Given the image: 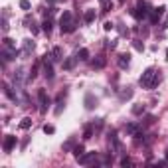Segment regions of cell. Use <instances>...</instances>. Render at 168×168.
Here are the masks:
<instances>
[{
  "instance_id": "d6a6232c",
  "label": "cell",
  "mask_w": 168,
  "mask_h": 168,
  "mask_svg": "<svg viewBox=\"0 0 168 168\" xmlns=\"http://www.w3.org/2000/svg\"><path fill=\"white\" fill-rule=\"evenodd\" d=\"M6 16H8V12H4V18H2V32H8V20H6Z\"/></svg>"
},
{
  "instance_id": "f546056e",
  "label": "cell",
  "mask_w": 168,
  "mask_h": 168,
  "mask_svg": "<svg viewBox=\"0 0 168 168\" xmlns=\"http://www.w3.org/2000/svg\"><path fill=\"white\" fill-rule=\"evenodd\" d=\"M4 46H6L8 49H16V44H14V40H10V38H4Z\"/></svg>"
},
{
  "instance_id": "7402d4cb",
  "label": "cell",
  "mask_w": 168,
  "mask_h": 168,
  "mask_svg": "<svg viewBox=\"0 0 168 168\" xmlns=\"http://www.w3.org/2000/svg\"><path fill=\"white\" fill-rule=\"evenodd\" d=\"M131 97H133V89H131V87H127V89H125L123 93L119 95V99H121V101H127V99H131Z\"/></svg>"
},
{
  "instance_id": "f1b7e54d",
  "label": "cell",
  "mask_w": 168,
  "mask_h": 168,
  "mask_svg": "<svg viewBox=\"0 0 168 168\" xmlns=\"http://www.w3.org/2000/svg\"><path fill=\"white\" fill-rule=\"evenodd\" d=\"M133 48L137 49V52H144V44H142L141 40H134L133 42Z\"/></svg>"
},
{
  "instance_id": "277c9868",
  "label": "cell",
  "mask_w": 168,
  "mask_h": 168,
  "mask_svg": "<svg viewBox=\"0 0 168 168\" xmlns=\"http://www.w3.org/2000/svg\"><path fill=\"white\" fill-rule=\"evenodd\" d=\"M16 142H18V138H16L14 134H6V137H4V142H2L4 152H12L14 146H16Z\"/></svg>"
},
{
  "instance_id": "4fadbf2b",
  "label": "cell",
  "mask_w": 168,
  "mask_h": 168,
  "mask_svg": "<svg viewBox=\"0 0 168 168\" xmlns=\"http://www.w3.org/2000/svg\"><path fill=\"white\" fill-rule=\"evenodd\" d=\"M56 105H57V107L53 109V113L60 117V115H61V111H64V107H65V105H64V93H60V97H57V103H56Z\"/></svg>"
},
{
  "instance_id": "ffe728a7",
  "label": "cell",
  "mask_w": 168,
  "mask_h": 168,
  "mask_svg": "<svg viewBox=\"0 0 168 168\" xmlns=\"http://www.w3.org/2000/svg\"><path fill=\"white\" fill-rule=\"evenodd\" d=\"M146 111V107H144V105H142V103H138V105H134V107H133V115H142V113H144Z\"/></svg>"
},
{
  "instance_id": "4dcf8cb0",
  "label": "cell",
  "mask_w": 168,
  "mask_h": 168,
  "mask_svg": "<svg viewBox=\"0 0 168 168\" xmlns=\"http://www.w3.org/2000/svg\"><path fill=\"white\" fill-rule=\"evenodd\" d=\"M44 133L46 134H53L56 133V127H53V125H44Z\"/></svg>"
},
{
  "instance_id": "e575fe53",
  "label": "cell",
  "mask_w": 168,
  "mask_h": 168,
  "mask_svg": "<svg viewBox=\"0 0 168 168\" xmlns=\"http://www.w3.org/2000/svg\"><path fill=\"white\" fill-rule=\"evenodd\" d=\"M103 28H105V32H111L115 26H113V22H105V26H103Z\"/></svg>"
},
{
  "instance_id": "d4e9b609",
  "label": "cell",
  "mask_w": 168,
  "mask_h": 168,
  "mask_svg": "<svg viewBox=\"0 0 168 168\" xmlns=\"http://www.w3.org/2000/svg\"><path fill=\"white\" fill-rule=\"evenodd\" d=\"M34 48H36V46H34V42H32V40H24V52H26V53L34 52Z\"/></svg>"
},
{
  "instance_id": "9c48e42d",
  "label": "cell",
  "mask_w": 168,
  "mask_h": 168,
  "mask_svg": "<svg viewBox=\"0 0 168 168\" xmlns=\"http://www.w3.org/2000/svg\"><path fill=\"white\" fill-rule=\"evenodd\" d=\"M129 64H131V53H121L119 56V67L125 69V67H129Z\"/></svg>"
},
{
  "instance_id": "3957f363",
  "label": "cell",
  "mask_w": 168,
  "mask_h": 168,
  "mask_svg": "<svg viewBox=\"0 0 168 168\" xmlns=\"http://www.w3.org/2000/svg\"><path fill=\"white\" fill-rule=\"evenodd\" d=\"M38 101H40V111L46 113L49 107V97L48 93H46V89H38Z\"/></svg>"
},
{
  "instance_id": "44dd1931",
  "label": "cell",
  "mask_w": 168,
  "mask_h": 168,
  "mask_svg": "<svg viewBox=\"0 0 168 168\" xmlns=\"http://www.w3.org/2000/svg\"><path fill=\"white\" fill-rule=\"evenodd\" d=\"M81 154H85V146H83V144L73 146V156H75V158H79Z\"/></svg>"
},
{
  "instance_id": "83f0119b",
  "label": "cell",
  "mask_w": 168,
  "mask_h": 168,
  "mask_svg": "<svg viewBox=\"0 0 168 168\" xmlns=\"http://www.w3.org/2000/svg\"><path fill=\"white\" fill-rule=\"evenodd\" d=\"M30 127H32V119L30 117H24L22 123H20V129H30Z\"/></svg>"
},
{
  "instance_id": "60d3db41",
  "label": "cell",
  "mask_w": 168,
  "mask_h": 168,
  "mask_svg": "<svg viewBox=\"0 0 168 168\" xmlns=\"http://www.w3.org/2000/svg\"><path fill=\"white\" fill-rule=\"evenodd\" d=\"M162 28H164V30H166V28H168V16H166V18H164V24H162Z\"/></svg>"
},
{
  "instance_id": "e0dca14e",
  "label": "cell",
  "mask_w": 168,
  "mask_h": 168,
  "mask_svg": "<svg viewBox=\"0 0 168 168\" xmlns=\"http://www.w3.org/2000/svg\"><path fill=\"white\" fill-rule=\"evenodd\" d=\"M61 56H64V53H61V48H60V46H56V48L52 49V57H53V61H60V60H64Z\"/></svg>"
},
{
  "instance_id": "5bb4252c",
  "label": "cell",
  "mask_w": 168,
  "mask_h": 168,
  "mask_svg": "<svg viewBox=\"0 0 168 168\" xmlns=\"http://www.w3.org/2000/svg\"><path fill=\"white\" fill-rule=\"evenodd\" d=\"M75 64H77V57H67V60L64 61V69L65 71H71L75 67Z\"/></svg>"
},
{
  "instance_id": "f35d334b",
  "label": "cell",
  "mask_w": 168,
  "mask_h": 168,
  "mask_svg": "<svg viewBox=\"0 0 168 168\" xmlns=\"http://www.w3.org/2000/svg\"><path fill=\"white\" fill-rule=\"evenodd\" d=\"M30 30H32V34H38V32H40V28H38L36 24H32V26H30Z\"/></svg>"
},
{
  "instance_id": "603a6c76",
  "label": "cell",
  "mask_w": 168,
  "mask_h": 168,
  "mask_svg": "<svg viewBox=\"0 0 168 168\" xmlns=\"http://www.w3.org/2000/svg\"><path fill=\"white\" fill-rule=\"evenodd\" d=\"M138 131H141V129H138V125H134V123H129V125H127V133L133 134V137H134Z\"/></svg>"
},
{
  "instance_id": "ab89813d",
  "label": "cell",
  "mask_w": 168,
  "mask_h": 168,
  "mask_svg": "<svg viewBox=\"0 0 168 168\" xmlns=\"http://www.w3.org/2000/svg\"><path fill=\"white\" fill-rule=\"evenodd\" d=\"M71 146H73V142H71V141H69V142H65V144H64V150H69Z\"/></svg>"
},
{
  "instance_id": "b9f144b4",
  "label": "cell",
  "mask_w": 168,
  "mask_h": 168,
  "mask_svg": "<svg viewBox=\"0 0 168 168\" xmlns=\"http://www.w3.org/2000/svg\"><path fill=\"white\" fill-rule=\"evenodd\" d=\"M166 160H168V150H166Z\"/></svg>"
},
{
  "instance_id": "ba28073f",
  "label": "cell",
  "mask_w": 168,
  "mask_h": 168,
  "mask_svg": "<svg viewBox=\"0 0 168 168\" xmlns=\"http://www.w3.org/2000/svg\"><path fill=\"white\" fill-rule=\"evenodd\" d=\"M164 10H166L164 6H158V8H154V10L150 12V22H152V24H156L158 20H160V16L164 14Z\"/></svg>"
},
{
  "instance_id": "836d02e7",
  "label": "cell",
  "mask_w": 168,
  "mask_h": 168,
  "mask_svg": "<svg viewBox=\"0 0 168 168\" xmlns=\"http://www.w3.org/2000/svg\"><path fill=\"white\" fill-rule=\"evenodd\" d=\"M20 8L22 10H30V2L28 0H20Z\"/></svg>"
},
{
  "instance_id": "d6986e66",
  "label": "cell",
  "mask_w": 168,
  "mask_h": 168,
  "mask_svg": "<svg viewBox=\"0 0 168 168\" xmlns=\"http://www.w3.org/2000/svg\"><path fill=\"white\" fill-rule=\"evenodd\" d=\"M77 60L87 61V60H89V49H87V48H81V49H79V53H77Z\"/></svg>"
},
{
  "instance_id": "2e32d148",
  "label": "cell",
  "mask_w": 168,
  "mask_h": 168,
  "mask_svg": "<svg viewBox=\"0 0 168 168\" xmlns=\"http://www.w3.org/2000/svg\"><path fill=\"white\" fill-rule=\"evenodd\" d=\"M105 64H107V60H105L103 56H99L97 60L93 61V69H103V67H105Z\"/></svg>"
},
{
  "instance_id": "1f68e13d",
  "label": "cell",
  "mask_w": 168,
  "mask_h": 168,
  "mask_svg": "<svg viewBox=\"0 0 168 168\" xmlns=\"http://www.w3.org/2000/svg\"><path fill=\"white\" fill-rule=\"evenodd\" d=\"M22 73H24V71H22V69H18V71H14V83H20V81H22Z\"/></svg>"
},
{
  "instance_id": "ac0fdd59",
  "label": "cell",
  "mask_w": 168,
  "mask_h": 168,
  "mask_svg": "<svg viewBox=\"0 0 168 168\" xmlns=\"http://www.w3.org/2000/svg\"><path fill=\"white\" fill-rule=\"evenodd\" d=\"M52 28H53V22H52L49 18H46L44 22H42V30H44L46 34H49V32H52Z\"/></svg>"
},
{
  "instance_id": "484cf974",
  "label": "cell",
  "mask_w": 168,
  "mask_h": 168,
  "mask_svg": "<svg viewBox=\"0 0 168 168\" xmlns=\"http://www.w3.org/2000/svg\"><path fill=\"white\" fill-rule=\"evenodd\" d=\"M160 81H162V73H160V71H156V73H154V79H152V85H150V89H154V87H156Z\"/></svg>"
},
{
  "instance_id": "cb8c5ba5",
  "label": "cell",
  "mask_w": 168,
  "mask_h": 168,
  "mask_svg": "<svg viewBox=\"0 0 168 168\" xmlns=\"http://www.w3.org/2000/svg\"><path fill=\"white\" fill-rule=\"evenodd\" d=\"M93 125H87V127H85V133H83V138H85V141H89V138L91 137H93Z\"/></svg>"
},
{
  "instance_id": "74e56055",
  "label": "cell",
  "mask_w": 168,
  "mask_h": 168,
  "mask_svg": "<svg viewBox=\"0 0 168 168\" xmlns=\"http://www.w3.org/2000/svg\"><path fill=\"white\" fill-rule=\"evenodd\" d=\"M131 164V160H129V158H121V166H129Z\"/></svg>"
},
{
  "instance_id": "8d00e7d4",
  "label": "cell",
  "mask_w": 168,
  "mask_h": 168,
  "mask_svg": "<svg viewBox=\"0 0 168 168\" xmlns=\"http://www.w3.org/2000/svg\"><path fill=\"white\" fill-rule=\"evenodd\" d=\"M111 8H113V4H111V2H105V4H103V12H109Z\"/></svg>"
},
{
  "instance_id": "5b68a950",
  "label": "cell",
  "mask_w": 168,
  "mask_h": 168,
  "mask_svg": "<svg viewBox=\"0 0 168 168\" xmlns=\"http://www.w3.org/2000/svg\"><path fill=\"white\" fill-rule=\"evenodd\" d=\"M83 105H85L87 111H93V109L99 105V99L95 97L93 93H87V95H85V99H83Z\"/></svg>"
},
{
  "instance_id": "8992f818",
  "label": "cell",
  "mask_w": 168,
  "mask_h": 168,
  "mask_svg": "<svg viewBox=\"0 0 168 168\" xmlns=\"http://www.w3.org/2000/svg\"><path fill=\"white\" fill-rule=\"evenodd\" d=\"M97 160V152H87V154H81V156L77 158L79 164H91V162Z\"/></svg>"
},
{
  "instance_id": "7c38bea8",
  "label": "cell",
  "mask_w": 168,
  "mask_h": 168,
  "mask_svg": "<svg viewBox=\"0 0 168 168\" xmlns=\"http://www.w3.org/2000/svg\"><path fill=\"white\" fill-rule=\"evenodd\" d=\"M44 75L48 79H53V67H52V61H44Z\"/></svg>"
},
{
  "instance_id": "9a60e30c",
  "label": "cell",
  "mask_w": 168,
  "mask_h": 168,
  "mask_svg": "<svg viewBox=\"0 0 168 168\" xmlns=\"http://www.w3.org/2000/svg\"><path fill=\"white\" fill-rule=\"evenodd\" d=\"M2 87H4V93H6V97H8V99H10V101H18V97H16V93L10 89V85H8V83H4Z\"/></svg>"
},
{
  "instance_id": "7a4b0ae2",
  "label": "cell",
  "mask_w": 168,
  "mask_h": 168,
  "mask_svg": "<svg viewBox=\"0 0 168 168\" xmlns=\"http://www.w3.org/2000/svg\"><path fill=\"white\" fill-rule=\"evenodd\" d=\"M154 73H156V69H154V67H148V69H146L144 73L141 75L138 83H141L142 87H146V89H150V85H152V79H154Z\"/></svg>"
},
{
  "instance_id": "d590c367",
  "label": "cell",
  "mask_w": 168,
  "mask_h": 168,
  "mask_svg": "<svg viewBox=\"0 0 168 168\" xmlns=\"http://www.w3.org/2000/svg\"><path fill=\"white\" fill-rule=\"evenodd\" d=\"M152 123H154V115H148L144 119V125H152Z\"/></svg>"
},
{
  "instance_id": "52a82bcc",
  "label": "cell",
  "mask_w": 168,
  "mask_h": 168,
  "mask_svg": "<svg viewBox=\"0 0 168 168\" xmlns=\"http://www.w3.org/2000/svg\"><path fill=\"white\" fill-rule=\"evenodd\" d=\"M109 144H111L117 152H121V148H123V146H121V141L117 138V133L115 131H109Z\"/></svg>"
},
{
  "instance_id": "4316f807",
  "label": "cell",
  "mask_w": 168,
  "mask_h": 168,
  "mask_svg": "<svg viewBox=\"0 0 168 168\" xmlns=\"http://www.w3.org/2000/svg\"><path fill=\"white\" fill-rule=\"evenodd\" d=\"M38 69H40V65H38V64H36V65H34L32 69H30V73H28V79H30V81L38 77Z\"/></svg>"
},
{
  "instance_id": "30bf717a",
  "label": "cell",
  "mask_w": 168,
  "mask_h": 168,
  "mask_svg": "<svg viewBox=\"0 0 168 168\" xmlns=\"http://www.w3.org/2000/svg\"><path fill=\"white\" fill-rule=\"evenodd\" d=\"M69 24H71V12H64L61 18H60V28H65Z\"/></svg>"
},
{
  "instance_id": "6da1fadb",
  "label": "cell",
  "mask_w": 168,
  "mask_h": 168,
  "mask_svg": "<svg viewBox=\"0 0 168 168\" xmlns=\"http://www.w3.org/2000/svg\"><path fill=\"white\" fill-rule=\"evenodd\" d=\"M148 4L144 2V0H138L137 2V6H134V10H133V16L137 20H142V18H146V16H148Z\"/></svg>"
},
{
  "instance_id": "7bdbcfd3",
  "label": "cell",
  "mask_w": 168,
  "mask_h": 168,
  "mask_svg": "<svg viewBox=\"0 0 168 168\" xmlns=\"http://www.w3.org/2000/svg\"><path fill=\"white\" fill-rule=\"evenodd\" d=\"M119 2H121V4H123V2H125V0H119Z\"/></svg>"
},
{
  "instance_id": "8fae6325",
  "label": "cell",
  "mask_w": 168,
  "mask_h": 168,
  "mask_svg": "<svg viewBox=\"0 0 168 168\" xmlns=\"http://www.w3.org/2000/svg\"><path fill=\"white\" fill-rule=\"evenodd\" d=\"M95 16H97V14H95V10H93V8H89V10H85V14H83V22L91 24L95 20Z\"/></svg>"
}]
</instances>
